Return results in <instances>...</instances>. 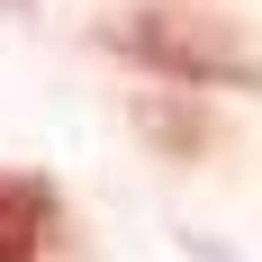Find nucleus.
Masks as SVG:
<instances>
[{
	"instance_id": "f257e3e1",
	"label": "nucleus",
	"mask_w": 262,
	"mask_h": 262,
	"mask_svg": "<svg viewBox=\"0 0 262 262\" xmlns=\"http://www.w3.org/2000/svg\"><path fill=\"white\" fill-rule=\"evenodd\" d=\"M100 46H118L127 63H145L163 81H190V91H253L262 81V46L208 9H127L100 27Z\"/></svg>"
},
{
	"instance_id": "f03ea898",
	"label": "nucleus",
	"mask_w": 262,
	"mask_h": 262,
	"mask_svg": "<svg viewBox=\"0 0 262 262\" xmlns=\"http://www.w3.org/2000/svg\"><path fill=\"white\" fill-rule=\"evenodd\" d=\"M54 217H63V190L46 172H0V262H36L54 244Z\"/></svg>"
}]
</instances>
